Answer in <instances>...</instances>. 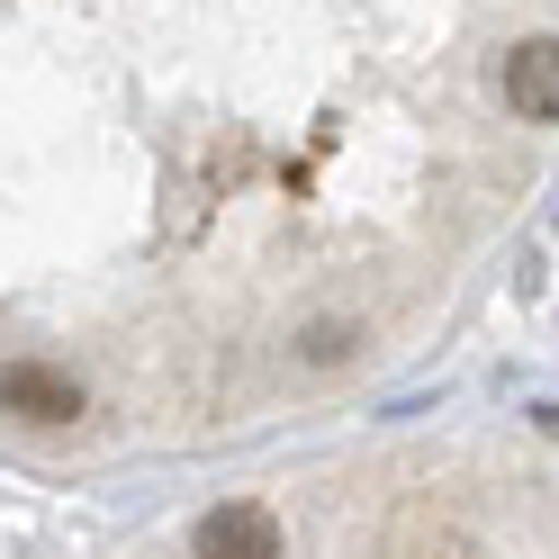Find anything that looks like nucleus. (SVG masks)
Returning a JSON list of instances; mask_svg holds the SVG:
<instances>
[{
  "label": "nucleus",
  "mask_w": 559,
  "mask_h": 559,
  "mask_svg": "<svg viewBox=\"0 0 559 559\" xmlns=\"http://www.w3.org/2000/svg\"><path fill=\"white\" fill-rule=\"evenodd\" d=\"M0 415H19V425H73L82 379L55 370V361H0Z\"/></svg>",
  "instance_id": "f257e3e1"
},
{
  "label": "nucleus",
  "mask_w": 559,
  "mask_h": 559,
  "mask_svg": "<svg viewBox=\"0 0 559 559\" xmlns=\"http://www.w3.org/2000/svg\"><path fill=\"white\" fill-rule=\"evenodd\" d=\"M497 91H506V109H514V118L559 127V37H523V46H506Z\"/></svg>",
  "instance_id": "f03ea898"
},
{
  "label": "nucleus",
  "mask_w": 559,
  "mask_h": 559,
  "mask_svg": "<svg viewBox=\"0 0 559 559\" xmlns=\"http://www.w3.org/2000/svg\"><path fill=\"white\" fill-rule=\"evenodd\" d=\"M199 559H280V514L253 497H226L199 514Z\"/></svg>",
  "instance_id": "7ed1b4c3"
},
{
  "label": "nucleus",
  "mask_w": 559,
  "mask_h": 559,
  "mask_svg": "<svg viewBox=\"0 0 559 559\" xmlns=\"http://www.w3.org/2000/svg\"><path fill=\"white\" fill-rule=\"evenodd\" d=\"M353 353H361V325H353V317H317V325H298V361H307V370H343Z\"/></svg>",
  "instance_id": "20e7f679"
}]
</instances>
